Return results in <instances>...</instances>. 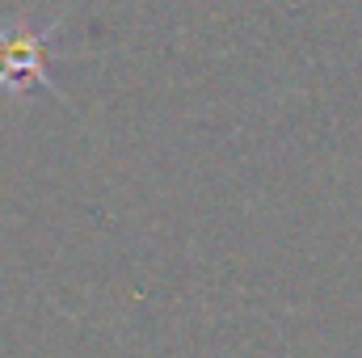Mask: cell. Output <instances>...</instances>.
<instances>
[{
    "instance_id": "obj_1",
    "label": "cell",
    "mask_w": 362,
    "mask_h": 358,
    "mask_svg": "<svg viewBox=\"0 0 362 358\" xmlns=\"http://www.w3.org/2000/svg\"><path fill=\"white\" fill-rule=\"evenodd\" d=\"M59 34H64V17H55L47 25H30V17L0 21V93H21V85H38V89L64 97V89L47 72L51 42Z\"/></svg>"
}]
</instances>
